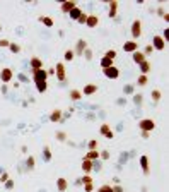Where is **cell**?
Instances as JSON below:
<instances>
[{
	"label": "cell",
	"mask_w": 169,
	"mask_h": 192,
	"mask_svg": "<svg viewBox=\"0 0 169 192\" xmlns=\"http://www.w3.org/2000/svg\"><path fill=\"white\" fill-rule=\"evenodd\" d=\"M33 77H34V84L38 93H45L46 88H48V75H46L45 69H39V70L33 72Z\"/></svg>",
	"instance_id": "cell-1"
},
{
	"label": "cell",
	"mask_w": 169,
	"mask_h": 192,
	"mask_svg": "<svg viewBox=\"0 0 169 192\" xmlns=\"http://www.w3.org/2000/svg\"><path fill=\"white\" fill-rule=\"evenodd\" d=\"M138 127L142 132H150V130L156 129V122H154L152 118H142V120L138 122Z\"/></svg>",
	"instance_id": "cell-2"
},
{
	"label": "cell",
	"mask_w": 169,
	"mask_h": 192,
	"mask_svg": "<svg viewBox=\"0 0 169 192\" xmlns=\"http://www.w3.org/2000/svg\"><path fill=\"white\" fill-rule=\"evenodd\" d=\"M103 74L106 75L108 79H118L120 77V69L111 65V67H108V69H103Z\"/></svg>",
	"instance_id": "cell-3"
},
{
	"label": "cell",
	"mask_w": 169,
	"mask_h": 192,
	"mask_svg": "<svg viewBox=\"0 0 169 192\" xmlns=\"http://www.w3.org/2000/svg\"><path fill=\"white\" fill-rule=\"evenodd\" d=\"M12 77H14V72H12V69H9V67H3L2 70H0V81L5 84V82H10L12 81Z\"/></svg>",
	"instance_id": "cell-4"
},
{
	"label": "cell",
	"mask_w": 169,
	"mask_h": 192,
	"mask_svg": "<svg viewBox=\"0 0 169 192\" xmlns=\"http://www.w3.org/2000/svg\"><path fill=\"white\" fill-rule=\"evenodd\" d=\"M152 48L157 50V52H162V50L166 48V41H164V39L161 38L159 34H156V36L152 38Z\"/></svg>",
	"instance_id": "cell-5"
},
{
	"label": "cell",
	"mask_w": 169,
	"mask_h": 192,
	"mask_svg": "<svg viewBox=\"0 0 169 192\" xmlns=\"http://www.w3.org/2000/svg\"><path fill=\"white\" fill-rule=\"evenodd\" d=\"M132 36H133V39L142 36V23H140V19H135L132 23Z\"/></svg>",
	"instance_id": "cell-6"
},
{
	"label": "cell",
	"mask_w": 169,
	"mask_h": 192,
	"mask_svg": "<svg viewBox=\"0 0 169 192\" xmlns=\"http://www.w3.org/2000/svg\"><path fill=\"white\" fill-rule=\"evenodd\" d=\"M55 75L58 77V81L60 82H63L67 79V72H65V65L63 64H56V67H55Z\"/></svg>",
	"instance_id": "cell-7"
},
{
	"label": "cell",
	"mask_w": 169,
	"mask_h": 192,
	"mask_svg": "<svg viewBox=\"0 0 169 192\" xmlns=\"http://www.w3.org/2000/svg\"><path fill=\"white\" fill-rule=\"evenodd\" d=\"M85 48H87V41L85 39H77V45L72 52H74V55H82L85 52Z\"/></svg>",
	"instance_id": "cell-8"
},
{
	"label": "cell",
	"mask_w": 169,
	"mask_h": 192,
	"mask_svg": "<svg viewBox=\"0 0 169 192\" xmlns=\"http://www.w3.org/2000/svg\"><path fill=\"white\" fill-rule=\"evenodd\" d=\"M99 24V17L96 14H87V21H85V26L87 28H96Z\"/></svg>",
	"instance_id": "cell-9"
},
{
	"label": "cell",
	"mask_w": 169,
	"mask_h": 192,
	"mask_svg": "<svg viewBox=\"0 0 169 192\" xmlns=\"http://www.w3.org/2000/svg\"><path fill=\"white\" fill-rule=\"evenodd\" d=\"M60 120H63V115H62V110H53L51 113H50V122H53V124H58Z\"/></svg>",
	"instance_id": "cell-10"
},
{
	"label": "cell",
	"mask_w": 169,
	"mask_h": 192,
	"mask_svg": "<svg viewBox=\"0 0 169 192\" xmlns=\"http://www.w3.org/2000/svg\"><path fill=\"white\" fill-rule=\"evenodd\" d=\"M99 132H101L103 136L106 137V139H113V137H114L113 130L109 129V125H108V124H103V125H101V129H99Z\"/></svg>",
	"instance_id": "cell-11"
},
{
	"label": "cell",
	"mask_w": 169,
	"mask_h": 192,
	"mask_svg": "<svg viewBox=\"0 0 169 192\" xmlns=\"http://www.w3.org/2000/svg\"><path fill=\"white\" fill-rule=\"evenodd\" d=\"M39 69H43V62H41V59H38V57H33L31 59V74L36 70H39Z\"/></svg>",
	"instance_id": "cell-12"
},
{
	"label": "cell",
	"mask_w": 169,
	"mask_h": 192,
	"mask_svg": "<svg viewBox=\"0 0 169 192\" xmlns=\"http://www.w3.org/2000/svg\"><path fill=\"white\" fill-rule=\"evenodd\" d=\"M74 7H77V3H75V0H67V2L62 3V12L63 14H68Z\"/></svg>",
	"instance_id": "cell-13"
},
{
	"label": "cell",
	"mask_w": 169,
	"mask_h": 192,
	"mask_svg": "<svg viewBox=\"0 0 169 192\" xmlns=\"http://www.w3.org/2000/svg\"><path fill=\"white\" fill-rule=\"evenodd\" d=\"M98 91V86L96 84H85L84 86V89H82V95H85V96H91V95H94V93Z\"/></svg>",
	"instance_id": "cell-14"
},
{
	"label": "cell",
	"mask_w": 169,
	"mask_h": 192,
	"mask_svg": "<svg viewBox=\"0 0 169 192\" xmlns=\"http://www.w3.org/2000/svg\"><path fill=\"white\" fill-rule=\"evenodd\" d=\"M140 166H142V172L145 173V175H149V173H150V168H149V158H147V156H140Z\"/></svg>",
	"instance_id": "cell-15"
},
{
	"label": "cell",
	"mask_w": 169,
	"mask_h": 192,
	"mask_svg": "<svg viewBox=\"0 0 169 192\" xmlns=\"http://www.w3.org/2000/svg\"><path fill=\"white\" fill-rule=\"evenodd\" d=\"M137 48H138V45H137V41H127L123 45V50L125 52H130V53H133L137 52Z\"/></svg>",
	"instance_id": "cell-16"
},
{
	"label": "cell",
	"mask_w": 169,
	"mask_h": 192,
	"mask_svg": "<svg viewBox=\"0 0 169 192\" xmlns=\"http://www.w3.org/2000/svg\"><path fill=\"white\" fill-rule=\"evenodd\" d=\"M118 12V0H111L109 2V12H108V16L109 17H114Z\"/></svg>",
	"instance_id": "cell-17"
},
{
	"label": "cell",
	"mask_w": 169,
	"mask_h": 192,
	"mask_svg": "<svg viewBox=\"0 0 169 192\" xmlns=\"http://www.w3.org/2000/svg\"><path fill=\"white\" fill-rule=\"evenodd\" d=\"M56 189H58L60 192H65V190L68 189L67 179H58V180H56Z\"/></svg>",
	"instance_id": "cell-18"
},
{
	"label": "cell",
	"mask_w": 169,
	"mask_h": 192,
	"mask_svg": "<svg viewBox=\"0 0 169 192\" xmlns=\"http://www.w3.org/2000/svg\"><path fill=\"white\" fill-rule=\"evenodd\" d=\"M80 14H82V9H80V7H74V9H72L70 12H68V16H70V19H72V21H77Z\"/></svg>",
	"instance_id": "cell-19"
},
{
	"label": "cell",
	"mask_w": 169,
	"mask_h": 192,
	"mask_svg": "<svg viewBox=\"0 0 169 192\" xmlns=\"http://www.w3.org/2000/svg\"><path fill=\"white\" fill-rule=\"evenodd\" d=\"M143 60H147V59H145V55H143L142 52H138V50H137V52H133V62H135L137 65H140Z\"/></svg>",
	"instance_id": "cell-20"
},
{
	"label": "cell",
	"mask_w": 169,
	"mask_h": 192,
	"mask_svg": "<svg viewBox=\"0 0 169 192\" xmlns=\"http://www.w3.org/2000/svg\"><path fill=\"white\" fill-rule=\"evenodd\" d=\"M92 165H94V161L82 160V170L85 172V175H89V172H92Z\"/></svg>",
	"instance_id": "cell-21"
},
{
	"label": "cell",
	"mask_w": 169,
	"mask_h": 192,
	"mask_svg": "<svg viewBox=\"0 0 169 192\" xmlns=\"http://www.w3.org/2000/svg\"><path fill=\"white\" fill-rule=\"evenodd\" d=\"M150 70V62L149 60H143L142 64H140V72H142V75H147Z\"/></svg>",
	"instance_id": "cell-22"
},
{
	"label": "cell",
	"mask_w": 169,
	"mask_h": 192,
	"mask_svg": "<svg viewBox=\"0 0 169 192\" xmlns=\"http://www.w3.org/2000/svg\"><path fill=\"white\" fill-rule=\"evenodd\" d=\"M84 160H89V161H96V160H99V151H89V153L84 156Z\"/></svg>",
	"instance_id": "cell-23"
},
{
	"label": "cell",
	"mask_w": 169,
	"mask_h": 192,
	"mask_svg": "<svg viewBox=\"0 0 169 192\" xmlns=\"http://www.w3.org/2000/svg\"><path fill=\"white\" fill-rule=\"evenodd\" d=\"M39 23H43L46 28H51L53 26V19L48 16H39Z\"/></svg>",
	"instance_id": "cell-24"
},
{
	"label": "cell",
	"mask_w": 169,
	"mask_h": 192,
	"mask_svg": "<svg viewBox=\"0 0 169 192\" xmlns=\"http://www.w3.org/2000/svg\"><path fill=\"white\" fill-rule=\"evenodd\" d=\"M43 160H45V161H51V149H50L48 146H45V149H43Z\"/></svg>",
	"instance_id": "cell-25"
},
{
	"label": "cell",
	"mask_w": 169,
	"mask_h": 192,
	"mask_svg": "<svg viewBox=\"0 0 169 192\" xmlns=\"http://www.w3.org/2000/svg\"><path fill=\"white\" fill-rule=\"evenodd\" d=\"M70 98H72L74 101H79V100L82 98V93L79 91V89H72V91H70Z\"/></svg>",
	"instance_id": "cell-26"
},
{
	"label": "cell",
	"mask_w": 169,
	"mask_h": 192,
	"mask_svg": "<svg viewBox=\"0 0 169 192\" xmlns=\"http://www.w3.org/2000/svg\"><path fill=\"white\" fill-rule=\"evenodd\" d=\"M99 65H101L103 69H108V67H111V65H113V60H109V59H106V57H103L101 62H99Z\"/></svg>",
	"instance_id": "cell-27"
},
{
	"label": "cell",
	"mask_w": 169,
	"mask_h": 192,
	"mask_svg": "<svg viewBox=\"0 0 169 192\" xmlns=\"http://www.w3.org/2000/svg\"><path fill=\"white\" fill-rule=\"evenodd\" d=\"M34 165H36L34 156H29V158L26 160V166H27V170H33V168H34Z\"/></svg>",
	"instance_id": "cell-28"
},
{
	"label": "cell",
	"mask_w": 169,
	"mask_h": 192,
	"mask_svg": "<svg viewBox=\"0 0 169 192\" xmlns=\"http://www.w3.org/2000/svg\"><path fill=\"white\" fill-rule=\"evenodd\" d=\"M116 55H118L116 50H108V52L104 53V57H106V59H109V60H114V59H116Z\"/></svg>",
	"instance_id": "cell-29"
},
{
	"label": "cell",
	"mask_w": 169,
	"mask_h": 192,
	"mask_svg": "<svg viewBox=\"0 0 169 192\" xmlns=\"http://www.w3.org/2000/svg\"><path fill=\"white\" fill-rule=\"evenodd\" d=\"M159 100H161V91H159V89H152V101H154V103H157Z\"/></svg>",
	"instance_id": "cell-30"
},
{
	"label": "cell",
	"mask_w": 169,
	"mask_h": 192,
	"mask_svg": "<svg viewBox=\"0 0 169 192\" xmlns=\"http://www.w3.org/2000/svg\"><path fill=\"white\" fill-rule=\"evenodd\" d=\"M63 57H65V60H67V62H72L75 55H74V52H72V50L68 48V50H65V55H63Z\"/></svg>",
	"instance_id": "cell-31"
},
{
	"label": "cell",
	"mask_w": 169,
	"mask_h": 192,
	"mask_svg": "<svg viewBox=\"0 0 169 192\" xmlns=\"http://www.w3.org/2000/svg\"><path fill=\"white\" fill-rule=\"evenodd\" d=\"M9 48H10V52H12V53H19L21 52V46L17 45V43H10Z\"/></svg>",
	"instance_id": "cell-32"
},
{
	"label": "cell",
	"mask_w": 169,
	"mask_h": 192,
	"mask_svg": "<svg viewBox=\"0 0 169 192\" xmlns=\"http://www.w3.org/2000/svg\"><path fill=\"white\" fill-rule=\"evenodd\" d=\"M98 192H113V187L108 185V184H104V185H101V187L98 189Z\"/></svg>",
	"instance_id": "cell-33"
},
{
	"label": "cell",
	"mask_w": 169,
	"mask_h": 192,
	"mask_svg": "<svg viewBox=\"0 0 169 192\" xmlns=\"http://www.w3.org/2000/svg\"><path fill=\"white\" fill-rule=\"evenodd\" d=\"M147 82H149L147 75H140V77H138V81H137V84H138V86H145Z\"/></svg>",
	"instance_id": "cell-34"
},
{
	"label": "cell",
	"mask_w": 169,
	"mask_h": 192,
	"mask_svg": "<svg viewBox=\"0 0 169 192\" xmlns=\"http://www.w3.org/2000/svg\"><path fill=\"white\" fill-rule=\"evenodd\" d=\"M89 151H98V141H89Z\"/></svg>",
	"instance_id": "cell-35"
},
{
	"label": "cell",
	"mask_w": 169,
	"mask_h": 192,
	"mask_svg": "<svg viewBox=\"0 0 169 192\" xmlns=\"http://www.w3.org/2000/svg\"><path fill=\"white\" fill-rule=\"evenodd\" d=\"M133 101H135V105H137V106H140V105H142V101H143L142 95H133Z\"/></svg>",
	"instance_id": "cell-36"
},
{
	"label": "cell",
	"mask_w": 169,
	"mask_h": 192,
	"mask_svg": "<svg viewBox=\"0 0 169 192\" xmlns=\"http://www.w3.org/2000/svg\"><path fill=\"white\" fill-rule=\"evenodd\" d=\"M85 21H87V14H84V12H82L80 16H79L77 23H79V24H85Z\"/></svg>",
	"instance_id": "cell-37"
},
{
	"label": "cell",
	"mask_w": 169,
	"mask_h": 192,
	"mask_svg": "<svg viewBox=\"0 0 169 192\" xmlns=\"http://www.w3.org/2000/svg\"><path fill=\"white\" fill-rule=\"evenodd\" d=\"M152 52H154V48H152V45H147V46H145V48H143V52H142V53H143V55H145V57H147V55H150V53H152Z\"/></svg>",
	"instance_id": "cell-38"
},
{
	"label": "cell",
	"mask_w": 169,
	"mask_h": 192,
	"mask_svg": "<svg viewBox=\"0 0 169 192\" xmlns=\"http://www.w3.org/2000/svg\"><path fill=\"white\" fill-rule=\"evenodd\" d=\"M56 139L62 141V143H65V141H67V134L65 132H56Z\"/></svg>",
	"instance_id": "cell-39"
},
{
	"label": "cell",
	"mask_w": 169,
	"mask_h": 192,
	"mask_svg": "<svg viewBox=\"0 0 169 192\" xmlns=\"http://www.w3.org/2000/svg\"><path fill=\"white\" fill-rule=\"evenodd\" d=\"M82 55H84L87 60H91V59H92V50H91V48H85V52L82 53Z\"/></svg>",
	"instance_id": "cell-40"
},
{
	"label": "cell",
	"mask_w": 169,
	"mask_h": 192,
	"mask_svg": "<svg viewBox=\"0 0 169 192\" xmlns=\"http://www.w3.org/2000/svg\"><path fill=\"white\" fill-rule=\"evenodd\" d=\"M92 180H94V179H92L91 175H84V177H82V184H92Z\"/></svg>",
	"instance_id": "cell-41"
},
{
	"label": "cell",
	"mask_w": 169,
	"mask_h": 192,
	"mask_svg": "<svg viewBox=\"0 0 169 192\" xmlns=\"http://www.w3.org/2000/svg\"><path fill=\"white\" fill-rule=\"evenodd\" d=\"M7 180H9V173H7V172H3L2 175H0V182H2V184H5Z\"/></svg>",
	"instance_id": "cell-42"
},
{
	"label": "cell",
	"mask_w": 169,
	"mask_h": 192,
	"mask_svg": "<svg viewBox=\"0 0 169 192\" xmlns=\"http://www.w3.org/2000/svg\"><path fill=\"white\" fill-rule=\"evenodd\" d=\"M92 189H94V184H84V190L85 192H92Z\"/></svg>",
	"instance_id": "cell-43"
},
{
	"label": "cell",
	"mask_w": 169,
	"mask_h": 192,
	"mask_svg": "<svg viewBox=\"0 0 169 192\" xmlns=\"http://www.w3.org/2000/svg\"><path fill=\"white\" fill-rule=\"evenodd\" d=\"M123 93H125V95H132V93H133V88H132V86H125Z\"/></svg>",
	"instance_id": "cell-44"
},
{
	"label": "cell",
	"mask_w": 169,
	"mask_h": 192,
	"mask_svg": "<svg viewBox=\"0 0 169 192\" xmlns=\"http://www.w3.org/2000/svg\"><path fill=\"white\" fill-rule=\"evenodd\" d=\"M10 41L9 39H0V48H5V46H9Z\"/></svg>",
	"instance_id": "cell-45"
},
{
	"label": "cell",
	"mask_w": 169,
	"mask_h": 192,
	"mask_svg": "<svg viewBox=\"0 0 169 192\" xmlns=\"http://www.w3.org/2000/svg\"><path fill=\"white\" fill-rule=\"evenodd\" d=\"M161 38H162L164 41H169V29H167V28H166V29H164V34L161 36Z\"/></svg>",
	"instance_id": "cell-46"
},
{
	"label": "cell",
	"mask_w": 169,
	"mask_h": 192,
	"mask_svg": "<svg viewBox=\"0 0 169 192\" xmlns=\"http://www.w3.org/2000/svg\"><path fill=\"white\" fill-rule=\"evenodd\" d=\"M99 156H101L103 160H108V158H109V153H108V151H101V153H99Z\"/></svg>",
	"instance_id": "cell-47"
},
{
	"label": "cell",
	"mask_w": 169,
	"mask_h": 192,
	"mask_svg": "<svg viewBox=\"0 0 169 192\" xmlns=\"http://www.w3.org/2000/svg\"><path fill=\"white\" fill-rule=\"evenodd\" d=\"M5 187H7V189H12V187H14V182H12V180H7V182H5Z\"/></svg>",
	"instance_id": "cell-48"
},
{
	"label": "cell",
	"mask_w": 169,
	"mask_h": 192,
	"mask_svg": "<svg viewBox=\"0 0 169 192\" xmlns=\"http://www.w3.org/2000/svg\"><path fill=\"white\" fill-rule=\"evenodd\" d=\"M113 192H123V187H121V185H114L113 187Z\"/></svg>",
	"instance_id": "cell-49"
},
{
	"label": "cell",
	"mask_w": 169,
	"mask_h": 192,
	"mask_svg": "<svg viewBox=\"0 0 169 192\" xmlns=\"http://www.w3.org/2000/svg\"><path fill=\"white\" fill-rule=\"evenodd\" d=\"M157 12H159V16H164V14H166V12H164V9H162V7H159V9H157Z\"/></svg>",
	"instance_id": "cell-50"
},
{
	"label": "cell",
	"mask_w": 169,
	"mask_h": 192,
	"mask_svg": "<svg viewBox=\"0 0 169 192\" xmlns=\"http://www.w3.org/2000/svg\"><path fill=\"white\" fill-rule=\"evenodd\" d=\"M162 17H164V21H166V23H169V14H167V12H166V14H164V16H162Z\"/></svg>",
	"instance_id": "cell-51"
},
{
	"label": "cell",
	"mask_w": 169,
	"mask_h": 192,
	"mask_svg": "<svg viewBox=\"0 0 169 192\" xmlns=\"http://www.w3.org/2000/svg\"><path fill=\"white\" fill-rule=\"evenodd\" d=\"M142 137L143 139H149V132H142Z\"/></svg>",
	"instance_id": "cell-52"
},
{
	"label": "cell",
	"mask_w": 169,
	"mask_h": 192,
	"mask_svg": "<svg viewBox=\"0 0 169 192\" xmlns=\"http://www.w3.org/2000/svg\"><path fill=\"white\" fill-rule=\"evenodd\" d=\"M0 91H2V93H7V86H5V84H3V86H2V88H0Z\"/></svg>",
	"instance_id": "cell-53"
},
{
	"label": "cell",
	"mask_w": 169,
	"mask_h": 192,
	"mask_svg": "<svg viewBox=\"0 0 169 192\" xmlns=\"http://www.w3.org/2000/svg\"><path fill=\"white\" fill-rule=\"evenodd\" d=\"M0 29H2V26H0Z\"/></svg>",
	"instance_id": "cell-54"
}]
</instances>
